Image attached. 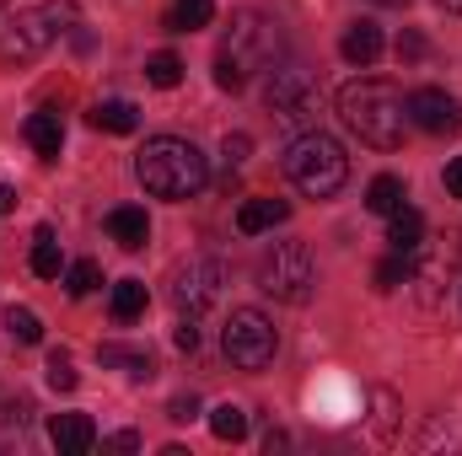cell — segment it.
<instances>
[{
    "mask_svg": "<svg viewBox=\"0 0 462 456\" xmlns=\"http://www.w3.org/2000/svg\"><path fill=\"white\" fill-rule=\"evenodd\" d=\"M280 59H285V27L269 11H236L216 49V87L242 92L258 70H274Z\"/></svg>",
    "mask_w": 462,
    "mask_h": 456,
    "instance_id": "obj_1",
    "label": "cell"
},
{
    "mask_svg": "<svg viewBox=\"0 0 462 456\" xmlns=\"http://www.w3.org/2000/svg\"><path fill=\"white\" fill-rule=\"evenodd\" d=\"M339 118L345 129L371 145V150H398L403 145V129H409V108H403V92L382 76H360L339 92Z\"/></svg>",
    "mask_w": 462,
    "mask_h": 456,
    "instance_id": "obj_2",
    "label": "cell"
},
{
    "mask_svg": "<svg viewBox=\"0 0 462 456\" xmlns=\"http://www.w3.org/2000/svg\"><path fill=\"white\" fill-rule=\"evenodd\" d=\"M134 178H140V188L151 194V199H194L205 183H210V161H205V150L194 145V140H183V134H156V140H145L140 145V156H134Z\"/></svg>",
    "mask_w": 462,
    "mask_h": 456,
    "instance_id": "obj_3",
    "label": "cell"
},
{
    "mask_svg": "<svg viewBox=\"0 0 462 456\" xmlns=\"http://www.w3.org/2000/svg\"><path fill=\"white\" fill-rule=\"evenodd\" d=\"M285 178L307 194V199H334L349 183V156L345 145L323 129H301L285 150Z\"/></svg>",
    "mask_w": 462,
    "mask_h": 456,
    "instance_id": "obj_4",
    "label": "cell"
},
{
    "mask_svg": "<svg viewBox=\"0 0 462 456\" xmlns=\"http://www.w3.org/2000/svg\"><path fill=\"white\" fill-rule=\"evenodd\" d=\"M70 22H76V0H43V5L5 16L0 22V65H32L38 54H49V43L60 32H70Z\"/></svg>",
    "mask_w": 462,
    "mask_h": 456,
    "instance_id": "obj_5",
    "label": "cell"
},
{
    "mask_svg": "<svg viewBox=\"0 0 462 456\" xmlns=\"http://www.w3.org/2000/svg\"><path fill=\"white\" fill-rule=\"evenodd\" d=\"M263 103H269V114L280 118L285 129H318V108H323V87H318V76L312 70H301V65H274L269 70V87H263Z\"/></svg>",
    "mask_w": 462,
    "mask_h": 456,
    "instance_id": "obj_6",
    "label": "cell"
},
{
    "mask_svg": "<svg viewBox=\"0 0 462 456\" xmlns=\"http://www.w3.org/2000/svg\"><path fill=\"white\" fill-rule=\"evenodd\" d=\"M312 285H318V269H312V252L301 242H274L258 263V290L285 301V306H301L312 301Z\"/></svg>",
    "mask_w": 462,
    "mask_h": 456,
    "instance_id": "obj_7",
    "label": "cell"
},
{
    "mask_svg": "<svg viewBox=\"0 0 462 456\" xmlns=\"http://www.w3.org/2000/svg\"><path fill=\"white\" fill-rule=\"evenodd\" d=\"M221 349H226V360L236 370H263L274 360V349H280V333L258 306H236L226 333H221Z\"/></svg>",
    "mask_w": 462,
    "mask_h": 456,
    "instance_id": "obj_8",
    "label": "cell"
},
{
    "mask_svg": "<svg viewBox=\"0 0 462 456\" xmlns=\"http://www.w3.org/2000/svg\"><path fill=\"white\" fill-rule=\"evenodd\" d=\"M221 290H226V263L221 258H189V263H178L172 269V306L183 312V317H199V312H210L216 301H221Z\"/></svg>",
    "mask_w": 462,
    "mask_h": 456,
    "instance_id": "obj_9",
    "label": "cell"
},
{
    "mask_svg": "<svg viewBox=\"0 0 462 456\" xmlns=\"http://www.w3.org/2000/svg\"><path fill=\"white\" fill-rule=\"evenodd\" d=\"M409 123L414 129H425V134H457L462 129V103L452 92H441V87H420V92H409Z\"/></svg>",
    "mask_w": 462,
    "mask_h": 456,
    "instance_id": "obj_10",
    "label": "cell"
},
{
    "mask_svg": "<svg viewBox=\"0 0 462 456\" xmlns=\"http://www.w3.org/2000/svg\"><path fill=\"white\" fill-rule=\"evenodd\" d=\"M49 441H54L60 456H87L97 446V424L87 414H54L49 419Z\"/></svg>",
    "mask_w": 462,
    "mask_h": 456,
    "instance_id": "obj_11",
    "label": "cell"
},
{
    "mask_svg": "<svg viewBox=\"0 0 462 456\" xmlns=\"http://www.w3.org/2000/svg\"><path fill=\"white\" fill-rule=\"evenodd\" d=\"M291 221V205L285 199H242L236 205V231L242 236H263V231L285 226Z\"/></svg>",
    "mask_w": 462,
    "mask_h": 456,
    "instance_id": "obj_12",
    "label": "cell"
},
{
    "mask_svg": "<svg viewBox=\"0 0 462 456\" xmlns=\"http://www.w3.org/2000/svg\"><path fill=\"white\" fill-rule=\"evenodd\" d=\"M339 54H345L349 65L371 70V65L382 59V27H376V22H349L345 38H339Z\"/></svg>",
    "mask_w": 462,
    "mask_h": 456,
    "instance_id": "obj_13",
    "label": "cell"
},
{
    "mask_svg": "<svg viewBox=\"0 0 462 456\" xmlns=\"http://www.w3.org/2000/svg\"><path fill=\"white\" fill-rule=\"evenodd\" d=\"M22 134H27V145H32L43 161H54V156H60V145H65V123H60V114H54V108H38V114H27Z\"/></svg>",
    "mask_w": 462,
    "mask_h": 456,
    "instance_id": "obj_14",
    "label": "cell"
},
{
    "mask_svg": "<svg viewBox=\"0 0 462 456\" xmlns=\"http://www.w3.org/2000/svg\"><path fill=\"white\" fill-rule=\"evenodd\" d=\"M108 236H114L124 252H140V247L151 242V221H145V210H140V205H118V210H108Z\"/></svg>",
    "mask_w": 462,
    "mask_h": 456,
    "instance_id": "obj_15",
    "label": "cell"
},
{
    "mask_svg": "<svg viewBox=\"0 0 462 456\" xmlns=\"http://www.w3.org/2000/svg\"><path fill=\"white\" fill-rule=\"evenodd\" d=\"M210 22H216V0H172L167 16H162L167 32H199V27H210Z\"/></svg>",
    "mask_w": 462,
    "mask_h": 456,
    "instance_id": "obj_16",
    "label": "cell"
},
{
    "mask_svg": "<svg viewBox=\"0 0 462 456\" xmlns=\"http://www.w3.org/2000/svg\"><path fill=\"white\" fill-rule=\"evenodd\" d=\"M387 242H393V252H414V247L425 242V215H420L414 205L393 210V215H387Z\"/></svg>",
    "mask_w": 462,
    "mask_h": 456,
    "instance_id": "obj_17",
    "label": "cell"
},
{
    "mask_svg": "<svg viewBox=\"0 0 462 456\" xmlns=\"http://www.w3.org/2000/svg\"><path fill=\"white\" fill-rule=\"evenodd\" d=\"M92 129H103V134H134L140 129V108L124 103V97H108V103L92 108Z\"/></svg>",
    "mask_w": 462,
    "mask_h": 456,
    "instance_id": "obj_18",
    "label": "cell"
},
{
    "mask_svg": "<svg viewBox=\"0 0 462 456\" xmlns=\"http://www.w3.org/2000/svg\"><path fill=\"white\" fill-rule=\"evenodd\" d=\"M403 205H409L403 178H393V172L371 178V188H365V210H371V215H393V210H403Z\"/></svg>",
    "mask_w": 462,
    "mask_h": 456,
    "instance_id": "obj_19",
    "label": "cell"
},
{
    "mask_svg": "<svg viewBox=\"0 0 462 456\" xmlns=\"http://www.w3.org/2000/svg\"><path fill=\"white\" fill-rule=\"evenodd\" d=\"M97 360L103 365H124L134 381H145V376H156V360H151V349H124V343H103L97 349Z\"/></svg>",
    "mask_w": 462,
    "mask_h": 456,
    "instance_id": "obj_20",
    "label": "cell"
},
{
    "mask_svg": "<svg viewBox=\"0 0 462 456\" xmlns=\"http://www.w3.org/2000/svg\"><path fill=\"white\" fill-rule=\"evenodd\" d=\"M60 269H65V252H60L54 231L43 226L32 236V274H38V279H60Z\"/></svg>",
    "mask_w": 462,
    "mask_h": 456,
    "instance_id": "obj_21",
    "label": "cell"
},
{
    "mask_svg": "<svg viewBox=\"0 0 462 456\" xmlns=\"http://www.w3.org/2000/svg\"><path fill=\"white\" fill-rule=\"evenodd\" d=\"M145 301H151V296H145V279H118V285H114V301H108V306H114L118 323H134V317L145 312Z\"/></svg>",
    "mask_w": 462,
    "mask_h": 456,
    "instance_id": "obj_22",
    "label": "cell"
},
{
    "mask_svg": "<svg viewBox=\"0 0 462 456\" xmlns=\"http://www.w3.org/2000/svg\"><path fill=\"white\" fill-rule=\"evenodd\" d=\"M145 81H151L156 92H172V87L183 81V59H178V54H167V49H162V54H151V59H145Z\"/></svg>",
    "mask_w": 462,
    "mask_h": 456,
    "instance_id": "obj_23",
    "label": "cell"
},
{
    "mask_svg": "<svg viewBox=\"0 0 462 456\" xmlns=\"http://www.w3.org/2000/svg\"><path fill=\"white\" fill-rule=\"evenodd\" d=\"M210 430H216V441H231V446H236V441L247 435V414H242L236 403H221V408L210 414Z\"/></svg>",
    "mask_w": 462,
    "mask_h": 456,
    "instance_id": "obj_24",
    "label": "cell"
},
{
    "mask_svg": "<svg viewBox=\"0 0 462 456\" xmlns=\"http://www.w3.org/2000/svg\"><path fill=\"white\" fill-rule=\"evenodd\" d=\"M97 285H103V269H97L92 258H81V263H70V269H65V290H70L76 301H81V296H92Z\"/></svg>",
    "mask_w": 462,
    "mask_h": 456,
    "instance_id": "obj_25",
    "label": "cell"
},
{
    "mask_svg": "<svg viewBox=\"0 0 462 456\" xmlns=\"http://www.w3.org/2000/svg\"><path fill=\"white\" fill-rule=\"evenodd\" d=\"M5 333H11L16 343H38V339H43V323H38V312L11 306V312H5Z\"/></svg>",
    "mask_w": 462,
    "mask_h": 456,
    "instance_id": "obj_26",
    "label": "cell"
},
{
    "mask_svg": "<svg viewBox=\"0 0 462 456\" xmlns=\"http://www.w3.org/2000/svg\"><path fill=\"white\" fill-rule=\"evenodd\" d=\"M371 279H376V290H398V285H409V252H393V258H382Z\"/></svg>",
    "mask_w": 462,
    "mask_h": 456,
    "instance_id": "obj_27",
    "label": "cell"
},
{
    "mask_svg": "<svg viewBox=\"0 0 462 456\" xmlns=\"http://www.w3.org/2000/svg\"><path fill=\"white\" fill-rule=\"evenodd\" d=\"M76 381H81L76 365H70L65 354H49V387H54V392H76Z\"/></svg>",
    "mask_w": 462,
    "mask_h": 456,
    "instance_id": "obj_28",
    "label": "cell"
},
{
    "mask_svg": "<svg viewBox=\"0 0 462 456\" xmlns=\"http://www.w3.org/2000/svg\"><path fill=\"white\" fill-rule=\"evenodd\" d=\"M172 343H178L183 354H194V349H199V317H183L178 333H172Z\"/></svg>",
    "mask_w": 462,
    "mask_h": 456,
    "instance_id": "obj_29",
    "label": "cell"
},
{
    "mask_svg": "<svg viewBox=\"0 0 462 456\" xmlns=\"http://www.w3.org/2000/svg\"><path fill=\"white\" fill-rule=\"evenodd\" d=\"M247 145H253L247 134H226V145H221V156H226V167H242V161H247Z\"/></svg>",
    "mask_w": 462,
    "mask_h": 456,
    "instance_id": "obj_30",
    "label": "cell"
},
{
    "mask_svg": "<svg viewBox=\"0 0 462 456\" xmlns=\"http://www.w3.org/2000/svg\"><path fill=\"white\" fill-rule=\"evenodd\" d=\"M194 414H199V403H194V397H172V403H167V419H172V424H189Z\"/></svg>",
    "mask_w": 462,
    "mask_h": 456,
    "instance_id": "obj_31",
    "label": "cell"
},
{
    "mask_svg": "<svg viewBox=\"0 0 462 456\" xmlns=\"http://www.w3.org/2000/svg\"><path fill=\"white\" fill-rule=\"evenodd\" d=\"M420 54H425V38L420 32H403L398 38V59H420Z\"/></svg>",
    "mask_w": 462,
    "mask_h": 456,
    "instance_id": "obj_32",
    "label": "cell"
},
{
    "mask_svg": "<svg viewBox=\"0 0 462 456\" xmlns=\"http://www.w3.org/2000/svg\"><path fill=\"white\" fill-rule=\"evenodd\" d=\"M103 446H114V451H140V435H134V430H118V435H108Z\"/></svg>",
    "mask_w": 462,
    "mask_h": 456,
    "instance_id": "obj_33",
    "label": "cell"
},
{
    "mask_svg": "<svg viewBox=\"0 0 462 456\" xmlns=\"http://www.w3.org/2000/svg\"><path fill=\"white\" fill-rule=\"evenodd\" d=\"M447 194L462 199V156H457V161H447Z\"/></svg>",
    "mask_w": 462,
    "mask_h": 456,
    "instance_id": "obj_34",
    "label": "cell"
},
{
    "mask_svg": "<svg viewBox=\"0 0 462 456\" xmlns=\"http://www.w3.org/2000/svg\"><path fill=\"white\" fill-rule=\"evenodd\" d=\"M16 210V188L11 183H0V215H11Z\"/></svg>",
    "mask_w": 462,
    "mask_h": 456,
    "instance_id": "obj_35",
    "label": "cell"
},
{
    "mask_svg": "<svg viewBox=\"0 0 462 456\" xmlns=\"http://www.w3.org/2000/svg\"><path fill=\"white\" fill-rule=\"evenodd\" d=\"M371 5H409V0H371Z\"/></svg>",
    "mask_w": 462,
    "mask_h": 456,
    "instance_id": "obj_36",
    "label": "cell"
},
{
    "mask_svg": "<svg viewBox=\"0 0 462 456\" xmlns=\"http://www.w3.org/2000/svg\"><path fill=\"white\" fill-rule=\"evenodd\" d=\"M441 5H447V11H462V0H441Z\"/></svg>",
    "mask_w": 462,
    "mask_h": 456,
    "instance_id": "obj_37",
    "label": "cell"
}]
</instances>
